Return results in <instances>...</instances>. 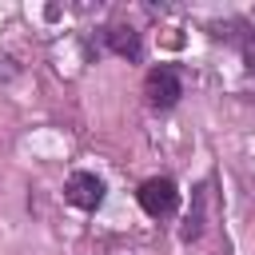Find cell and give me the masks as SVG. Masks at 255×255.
Listing matches in <instances>:
<instances>
[{"instance_id": "6da1fadb", "label": "cell", "mask_w": 255, "mask_h": 255, "mask_svg": "<svg viewBox=\"0 0 255 255\" xmlns=\"http://www.w3.org/2000/svg\"><path fill=\"white\" fill-rule=\"evenodd\" d=\"M143 96H147V104H151V108H175V104H179V96H183V84H179L175 68H167V64L151 68V72H147V80H143Z\"/></svg>"}, {"instance_id": "7a4b0ae2", "label": "cell", "mask_w": 255, "mask_h": 255, "mask_svg": "<svg viewBox=\"0 0 255 255\" xmlns=\"http://www.w3.org/2000/svg\"><path fill=\"white\" fill-rule=\"evenodd\" d=\"M139 207H143L147 215H155V219H167V215L179 207V191H175V183L163 179V175L143 179V183H139Z\"/></svg>"}, {"instance_id": "3957f363", "label": "cell", "mask_w": 255, "mask_h": 255, "mask_svg": "<svg viewBox=\"0 0 255 255\" xmlns=\"http://www.w3.org/2000/svg\"><path fill=\"white\" fill-rule=\"evenodd\" d=\"M64 195L72 207H84V211H96L104 203V183L92 175V171H72L68 183H64Z\"/></svg>"}, {"instance_id": "277c9868", "label": "cell", "mask_w": 255, "mask_h": 255, "mask_svg": "<svg viewBox=\"0 0 255 255\" xmlns=\"http://www.w3.org/2000/svg\"><path fill=\"white\" fill-rule=\"evenodd\" d=\"M108 48L116 52V56H128V60H139V52H143V44H139V32L135 28H128V24H112L108 32Z\"/></svg>"}, {"instance_id": "5b68a950", "label": "cell", "mask_w": 255, "mask_h": 255, "mask_svg": "<svg viewBox=\"0 0 255 255\" xmlns=\"http://www.w3.org/2000/svg\"><path fill=\"white\" fill-rule=\"evenodd\" d=\"M243 60H247V68L255 72V32H251V36L243 40Z\"/></svg>"}]
</instances>
